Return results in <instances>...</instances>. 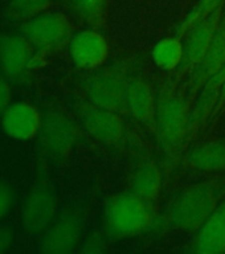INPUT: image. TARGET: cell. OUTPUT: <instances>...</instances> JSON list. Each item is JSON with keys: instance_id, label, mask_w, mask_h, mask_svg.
Instances as JSON below:
<instances>
[{"instance_id": "obj_25", "label": "cell", "mask_w": 225, "mask_h": 254, "mask_svg": "<svg viewBox=\"0 0 225 254\" xmlns=\"http://www.w3.org/2000/svg\"><path fill=\"white\" fill-rule=\"evenodd\" d=\"M15 201V190L8 182H0V221L11 212Z\"/></svg>"}, {"instance_id": "obj_9", "label": "cell", "mask_w": 225, "mask_h": 254, "mask_svg": "<svg viewBox=\"0 0 225 254\" xmlns=\"http://www.w3.org/2000/svg\"><path fill=\"white\" fill-rule=\"evenodd\" d=\"M83 229L82 214L69 206L57 214L51 226L40 236L39 250L44 254H69L78 250Z\"/></svg>"}, {"instance_id": "obj_10", "label": "cell", "mask_w": 225, "mask_h": 254, "mask_svg": "<svg viewBox=\"0 0 225 254\" xmlns=\"http://www.w3.org/2000/svg\"><path fill=\"white\" fill-rule=\"evenodd\" d=\"M223 9L224 5L215 9L207 17L195 23L183 35V61L178 70L175 71V79L178 82L188 77L191 71L194 70V67L204 57L223 17Z\"/></svg>"}, {"instance_id": "obj_15", "label": "cell", "mask_w": 225, "mask_h": 254, "mask_svg": "<svg viewBox=\"0 0 225 254\" xmlns=\"http://www.w3.org/2000/svg\"><path fill=\"white\" fill-rule=\"evenodd\" d=\"M225 82V63L212 77H211L202 90L196 95L192 106H191L190 121L187 128V143L190 142L192 136L199 131V128L204 125L208 117L214 113L215 106H218L222 87Z\"/></svg>"}, {"instance_id": "obj_19", "label": "cell", "mask_w": 225, "mask_h": 254, "mask_svg": "<svg viewBox=\"0 0 225 254\" xmlns=\"http://www.w3.org/2000/svg\"><path fill=\"white\" fill-rule=\"evenodd\" d=\"M184 162L198 171H225V140H212L192 147L184 155Z\"/></svg>"}, {"instance_id": "obj_27", "label": "cell", "mask_w": 225, "mask_h": 254, "mask_svg": "<svg viewBox=\"0 0 225 254\" xmlns=\"http://www.w3.org/2000/svg\"><path fill=\"white\" fill-rule=\"evenodd\" d=\"M13 245V234L7 226H0V254L7 253Z\"/></svg>"}, {"instance_id": "obj_6", "label": "cell", "mask_w": 225, "mask_h": 254, "mask_svg": "<svg viewBox=\"0 0 225 254\" xmlns=\"http://www.w3.org/2000/svg\"><path fill=\"white\" fill-rule=\"evenodd\" d=\"M77 114L83 128L95 140L105 146L125 148L129 135L122 115L93 105L87 99L77 102Z\"/></svg>"}, {"instance_id": "obj_26", "label": "cell", "mask_w": 225, "mask_h": 254, "mask_svg": "<svg viewBox=\"0 0 225 254\" xmlns=\"http://www.w3.org/2000/svg\"><path fill=\"white\" fill-rule=\"evenodd\" d=\"M12 101V90L9 83L0 77V115L3 114V111L11 105Z\"/></svg>"}, {"instance_id": "obj_29", "label": "cell", "mask_w": 225, "mask_h": 254, "mask_svg": "<svg viewBox=\"0 0 225 254\" xmlns=\"http://www.w3.org/2000/svg\"><path fill=\"white\" fill-rule=\"evenodd\" d=\"M222 102H225V82H224V85H223V87H222V93H220V98H219L218 106Z\"/></svg>"}, {"instance_id": "obj_5", "label": "cell", "mask_w": 225, "mask_h": 254, "mask_svg": "<svg viewBox=\"0 0 225 254\" xmlns=\"http://www.w3.org/2000/svg\"><path fill=\"white\" fill-rule=\"evenodd\" d=\"M21 35L35 49L51 55L69 45L73 25L64 12L45 11L21 24Z\"/></svg>"}, {"instance_id": "obj_28", "label": "cell", "mask_w": 225, "mask_h": 254, "mask_svg": "<svg viewBox=\"0 0 225 254\" xmlns=\"http://www.w3.org/2000/svg\"><path fill=\"white\" fill-rule=\"evenodd\" d=\"M48 53L41 51H37L35 49L33 55H32L31 60H29V64H28V70H36V69H41L43 66H45L48 63Z\"/></svg>"}, {"instance_id": "obj_7", "label": "cell", "mask_w": 225, "mask_h": 254, "mask_svg": "<svg viewBox=\"0 0 225 254\" xmlns=\"http://www.w3.org/2000/svg\"><path fill=\"white\" fill-rule=\"evenodd\" d=\"M59 214V197L55 187L39 182L24 197L20 209L21 226L29 236H41Z\"/></svg>"}, {"instance_id": "obj_16", "label": "cell", "mask_w": 225, "mask_h": 254, "mask_svg": "<svg viewBox=\"0 0 225 254\" xmlns=\"http://www.w3.org/2000/svg\"><path fill=\"white\" fill-rule=\"evenodd\" d=\"M35 48L23 35L5 33L0 36V67L12 79L21 78L28 70V64Z\"/></svg>"}, {"instance_id": "obj_21", "label": "cell", "mask_w": 225, "mask_h": 254, "mask_svg": "<svg viewBox=\"0 0 225 254\" xmlns=\"http://www.w3.org/2000/svg\"><path fill=\"white\" fill-rule=\"evenodd\" d=\"M155 66L163 71H176L183 61V39L174 35L159 40L151 51Z\"/></svg>"}, {"instance_id": "obj_4", "label": "cell", "mask_w": 225, "mask_h": 254, "mask_svg": "<svg viewBox=\"0 0 225 254\" xmlns=\"http://www.w3.org/2000/svg\"><path fill=\"white\" fill-rule=\"evenodd\" d=\"M216 187L196 183L180 190L167 208V221L174 229L196 234L219 204Z\"/></svg>"}, {"instance_id": "obj_11", "label": "cell", "mask_w": 225, "mask_h": 254, "mask_svg": "<svg viewBox=\"0 0 225 254\" xmlns=\"http://www.w3.org/2000/svg\"><path fill=\"white\" fill-rule=\"evenodd\" d=\"M77 135L75 122L63 111L48 110L43 115L39 140L45 154L52 159H67L75 148Z\"/></svg>"}, {"instance_id": "obj_23", "label": "cell", "mask_w": 225, "mask_h": 254, "mask_svg": "<svg viewBox=\"0 0 225 254\" xmlns=\"http://www.w3.org/2000/svg\"><path fill=\"white\" fill-rule=\"evenodd\" d=\"M225 0H199L198 4L190 11V13L178 24L175 29V35L183 37V35L190 29L195 23H198L202 19L212 13L215 9L224 5Z\"/></svg>"}, {"instance_id": "obj_22", "label": "cell", "mask_w": 225, "mask_h": 254, "mask_svg": "<svg viewBox=\"0 0 225 254\" xmlns=\"http://www.w3.org/2000/svg\"><path fill=\"white\" fill-rule=\"evenodd\" d=\"M52 0H8L4 7V19L12 24H24L40 13L49 11Z\"/></svg>"}, {"instance_id": "obj_2", "label": "cell", "mask_w": 225, "mask_h": 254, "mask_svg": "<svg viewBox=\"0 0 225 254\" xmlns=\"http://www.w3.org/2000/svg\"><path fill=\"white\" fill-rule=\"evenodd\" d=\"M131 77L130 63L117 60L87 71L81 81V87L89 102L123 117L129 115L127 90Z\"/></svg>"}, {"instance_id": "obj_12", "label": "cell", "mask_w": 225, "mask_h": 254, "mask_svg": "<svg viewBox=\"0 0 225 254\" xmlns=\"http://www.w3.org/2000/svg\"><path fill=\"white\" fill-rule=\"evenodd\" d=\"M109 43L98 29H83L77 32L69 41L68 52L72 63L79 70H94L102 66L109 57Z\"/></svg>"}, {"instance_id": "obj_24", "label": "cell", "mask_w": 225, "mask_h": 254, "mask_svg": "<svg viewBox=\"0 0 225 254\" xmlns=\"http://www.w3.org/2000/svg\"><path fill=\"white\" fill-rule=\"evenodd\" d=\"M106 234L99 233V232H91L87 234L86 238L83 240L82 244H79L78 252L82 254H102L109 250Z\"/></svg>"}, {"instance_id": "obj_17", "label": "cell", "mask_w": 225, "mask_h": 254, "mask_svg": "<svg viewBox=\"0 0 225 254\" xmlns=\"http://www.w3.org/2000/svg\"><path fill=\"white\" fill-rule=\"evenodd\" d=\"M156 95L146 81L138 77H131L127 90V111L129 115L142 125L145 128L154 132Z\"/></svg>"}, {"instance_id": "obj_13", "label": "cell", "mask_w": 225, "mask_h": 254, "mask_svg": "<svg viewBox=\"0 0 225 254\" xmlns=\"http://www.w3.org/2000/svg\"><path fill=\"white\" fill-rule=\"evenodd\" d=\"M225 63V15H223L222 20L218 25L214 40L210 48L207 49L206 55L200 60V63L194 67L188 75V81L184 85L187 95L191 103H194L196 95L202 90L204 83L224 65Z\"/></svg>"}, {"instance_id": "obj_8", "label": "cell", "mask_w": 225, "mask_h": 254, "mask_svg": "<svg viewBox=\"0 0 225 254\" xmlns=\"http://www.w3.org/2000/svg\"><path fill=\"white\" fill-rule=\"evenodd\" d=\"M129 143L133 156L127 179L129 190L154 205L162 190V171L138 139L129 136Z\"/></svg>"}, {"instance_id": "obj_18", "label": "cell", "mask_w": 225, "mask_h": 254, "mask_svg": "<svg viewBox=\"0 0 225 254\" xmlns=\"http://www.w3.org/2000/svg\"><path fill=\"white\" fill-rule=\"evenodd\" d=\"M191 249L199 254H225V200L195 234Z\"/></svg>"}, {"instance_id": "obj_3", "label": "cell", "mask_w": 225, "mask_h": 254, "mask_svg": "<svg viewBox=\"0 0 225 254\" xmlns=\"http://www.w3.org/2000/svg\"><path fill=\"white\" fill-rule=\"evenodd\" d=\"M154 220V205L130 190L111 196L103 206V228L110 241L145 233Z\"/></svg>"}, {"instance_id": "obj_14", "label": "cell", "mask_w": 225, "mask_h": 254, "mask_svg": "<svg viewBox=\"0 0 225 254\" xmlns=\"http://www.w3.org/2000/svg\"><path fill=\"white\" fill-rule=\"evenodd\" d=\"M43 115L32 103L25 101L11 103L1 114L4 134L19 142H27L39 135Z\"/></svg>"}, {"instance_id": "obj_20", "label": "cell", "mask_w": 225, "mask_h": 254, "mask_svg": "<svg viewBox=\"0 0 225 254\" xmlns=\"http://www.w3.org/2000/svg\"><path fill=\"white\" fill-rule=\"evenodd\" d=\"M110 0H68V8L75 17L93 29L105 25Z\"/></svg>"}, {"instance_id": "obj_1", "label": "cell", "mask_w": 225, "mask_h": 254, "mask_svg": "<svg viewBox=\"0 0 225 254\" xmlns=\"http://www.w3.org/2000/svg\"><path fill=\"white\" fill-rule=\"evenodd\" d=\"M175 79H167L156 94L154 134L163 154L166 168H172L182 148L187 144V128L191 103L186 87H179Z\"/></svg>"}]
</instances>
